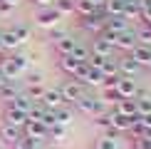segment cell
Listing matches in <instances>:
<instances>
[{"label":"cell","instance_id":"obj_1","mask_svg":"<svg viewBox=\"0 0 151 149\" xmlns=\"http://www.w3.org/2000/svg\"><path fill=\"white\" fill-rule=\"evenodd\" d=\"M27 67H30V60L25 55H10V60L0 67V74L5 80H10V82H15V80H20L27 72Z\"/></svg>","mask_w":151,"mask_h":149},{"label":"cell","instance_id":"obj_2","mask_svg":"<svg viewBox=\"0 0 151 149\" xmlns=\"http://www.w3.org/2000/svg\"><path fill=\"white\" fill-rule=\"evenodd\" d=\"M74 107H77V112H82V114H89V117H99V114H104L106 107H104V99H99V97H92V95H82L77 102H74Z\"/></svg>","mask_w":151,"mask_h":149},{"label":"cell","instance_id":"obj_3","mask_svg":"<svg viewBox=\"0 0 151 149\" xmlns=\"http://www.w3.org/2000/svg\"><path fill=\"white\" fill-rule=\"evenodd\" d=\"M57 90H60L62 99H65V104H74L82 95H84V85L77 82V80H67V82H62Z\"/></svg>","mask_w":151,"mask_h":149},{"label":"cell","instance_id":"obj_4","mask_svg":"<svg viewBox=\"0 0 151 149\" xmlns=\"http://www.w3.org/2000/svg\"><path fill=\"white\" fill-rule=\"evenodd\" d=\"M60 12L50 5V8H40V12H37V17H35V22L40 25V27H45V30H52V27H57V22H60Z\"/></svg>","mask_w":151,"mask_h":149},{"label":"cell","instance_id":"obj_5","mask_svg":"<svg viewBox=\"0 0 151 149\" xmlns=\"http://www.w3.org/2000/svg\"><path fill=\"white\" fill-rule=\"evenodd\" d=\"M22 134L27 139H35V142H45L47 139V127L42 122H35V119H27L22 127Z\"/></svg>","mask_w":151,"mask_h":149},{"label":"cell","instance_id":"obj_6","mask_svg":"<svg viewBox=\"0 0 151 149\" xmlns=\"http://www.w3.org/2000/svg\"><path fill=\"white\" fill-rule=\"evenodd\" d=\"M114 90H116V95L122 97V99H134L136 92H139V90H136V85H134V77H119Z\"/></svg>","mask_w":151,"mask_h":149},{"label":"cell","instance_id":"obj_7","mask_svg":"<svg viewBox=\"0 0 151 149\" xmlns=\"http://www.w3.org/2000/svg\"><path fill=\"white\" fill-rule=\"evenodd\" d=\"M25 122H27V114H25V112L12 109V107H5V112H3V124H10V127L22 129Z\"/></svg>","mask_w":151,"mask_h":149},{"label":"cell","instance_id":"obj_8","mask_svg":"<svg viewBox=\"0 0 151 149\" xmlns=\"http://www.w3.org/2000/svg\"><path fill=\"white\" fill-rule=\"evenodd\" d=\"M22 139V129H17V127H10V124H3L0 127V142H3L5 147H15L17 142Z\"/></svg>","mask_w":151,"mask_h":149},{"label":"cell","instance_id":"obj_9","mask_svg":"<svg viewBox=\"0 0 151 149\" xmlns=\"http://www.w3.org/2000/svg\"><path fill=\"white\" fill-rule=\"evenodd\" d=\"M42 104H45V109H50V112H55V109H60L62 104H65V99H62V95H60V90L55 87V90H45V97L40 99Z\"/></svg>","mask_w":151,"mask_h":149},{"label":"cell","instance_id":"obj_10","mask_svg":"<svg viewBox=\"0 0 151 149\" xmlns=\"http://www.w3.org/2000/svg\"><path fill=\"white\" fill-rule=\"evenodd\" d=\"M116 67H119V74H122V77H134V74L141 70V65L136 60H131L129 55L122 57V60H116Z\"/></svg>","mask_w":151,"mask_h":149},{"label":"cell","instance_id":"obj_11","mask_svg":"<svg viewBox=\"0 0 151 149\" xmlns=\"http://www.w3.org/2000/svg\"><path fill=\"white\" fill-rule=\"evenodd\" d=\"M89 52H92V55H99V57H111V55H114V45L99 35L97 40L92 42V50H89Z\"/></svg>","mask_w":151,"mask_h":149},{"label":"cell","instance_id":"obj_12","mask_svg":"<svg viewBox=\"0 0 151 149\" xmlns=\"http://www.w3.org/2000/svg\"><path fill=\"white\" fill-rule=\"evenodd\" d=\"M104 20L106 17L104 15H97V12H94V15H87V17H82V27L84 30H89V33H99L102 35V30H104Z\"/></svg>","mask_w":151,"mask_h":149},{"label":"cell","instance_id":"obj_13","mask_svg":"<svg viewBox=\"0 0 151 149\" xmlns=\"http://www.w3.org/2000/svg\"><path fill=\"white\" fill-rule=\"evenodd\" d=\"M134 102H136V114H139V117L151 114V95H149V92H136Z\"/></svg>","mask_w":151,"mask_h":149},{"label":"cell","instance_id":"obj_14","mask_svg":"<svg viewBox=\"0 0 151 149\" xmlns=\"http://www.w3.org/2000/svg\"><path fill=\"white\" fill-rule=\"evenodd\" d=\"M114 112H116V114H122V117H129V119L139 117V114H136V102H134V99H119Z\"/></svg>","mask_w":151,"mask_h":149},{"label":"cell","instance_id":"obj_15","mask_svg":"<svg viewBox=\"0 0 151 149\" xmlns=\"http://www.w3.org/2000/svg\"><path fill=\"white\" fill-rule=\"evenodd\" d=\"M129 57L136 60L139 65H151V47H146V45H136V47L129 52Z\"/></svg>","mask_w":151,"mask_h":149},{"label":"cell","instance_id":"obj_16","mask_svg":"<svg viewBox=\"0 0 151 149\" xmlns=\"http://www.w3.org/2000/svg\"><path fill=\"white\" fill-rule=\"evenodd\" d=\"M74 119V112L67 107V104H62L60 109H55V122H57V127H70Z\"/></svg>","mask_w":151,"mask_h":149},{"label":"cell","instance_id":"obj_17","mask_svg":"<svg viewBox=\"0 0 151 149\" xmlns=\"http://www.w3.org/2000/svg\"><path fill=\"white\" fill-rule=\"evenodd\" d=\"M32 104H35L32 99L25 95V92H20V95H17L15 99H10V102H8V107H12V109H20V112H25V114H27V112L32 109Z\"/></svg>","mask_w":151,"mask_h":149},{"label":"cell","instance_id":"obj_18","mask_svg":"<svg viewBox=\"0 0 151 149\" xmlns=\"http://www.w3.org/2000/svg\"><path fill=\"white\" fill-rule=\"evenodd\" d=\"M47 139L52 142V144H67V127H50L47 129Z\"/></svg>","mask_w":151,"mask_h":149},{"label":"cell","instance_id":"obj_19","mask_svg":"<svg viewBox=\"0 0 151 149\" xmlns=\"http://www.w3.org/2000/svg\"><path fill=\"white\" fill-rule=\"evenodd\" d=\"M74 45H77V40H72V37L67 35V37H62L60 42H55V50H57V55H60V57H65V55H72Z\"/></svg>","mask_w":151,"mask_h":149},{"label":"cell","instance_id":"obj_20","mask_svg":"<svg viewBox=\"0 0 151 149\" xmlns=\"http://www.w3.org/2000/svg\"><path fill=\"white\" fill-rule=\"evenodd\" d=\"M84 85H89V87H102V85H104L102 70H94V67H89V70H87V77H84Z\"/></svg>","mask_w":151,"mask_h":149},{"label":"cell","instance_id":"obj_21","mask_svg":"<svg viewBox=\"0 0 151 149\" xmlns=\"http://www.w3.org/2000/svg\"><path fill=\"white\" fill-rule=\"evenodd\" d=\"M17 95H20V87H17L15 82H10V80H5V85L0 87V97L10 102V99H15Z\"/></svg>","mask_w":151,"mask_h":149},{"label":"cell","instance_id":"obj_22","mask_svg":"<svg viewBox=\"0 0 151 149\" xmlns=\"http://www.w3.org/2000/svg\"><path fill=\"white\" fill-rule=\"evenodd\" d=\"M82 65V62H77V60H72L70 55H65V57H60V70L62 72H67L70 77H74V72H77V67Z\"/></svg>","mask_w":151,"mask_h":149},{"label":"cell","instance_id":"obj_23","mask_svg":"<svg viewBox=\"0 0 151 149\" xmlns=\"http://www.w3.org/2000/svg\"><path fill=\"white\" fill-rule=\"evenodd\" d=\"M0 40H3V47L8 50V52H10V50H15L17 45H22V42L12 35V30H3V33H0Z\"/></svg>","mask_w":151,"mask_h":149},{"label":"cell","instance_id":"obj_24","mask_svg":"<svg viewBox=\"0 0 151 149\" xmlns=\"http://www.w3.org/2000/svg\"><path fill=\"white\" fill-rule=\"evenodd\" d=\"M94 149H119V142H116V137L102 134L97 142H94Z\"/></svg>","mask_w":151,"mask_h":149},{"label":"cell","instance_id":"obj_25","mask_svg":"<svg viewBox=\"0 0 151 149\" xmlns=\"http://www.w3.org/2000/svg\"><path fill=\"white\" fill-rule=\"evenodd\" d=\"M10 30H12V35H15L20 42H27L30 37H32V30H30L27 25H20V22H17V25H12Z\"/></svg>","mask_w":151,"mask_h":149},{"label":"cell","instance_id":"obj_26","mask_svg":"<svg viewBox=\"0 0 151 149\" xmlns=\"http://www.w3.org/2000/svg\"><path fill=\"white\" fill-rule=\"evenodd\" d=\"M45 90L47 87L45 85H27V90H25V95H27L32 102H40L42 97H45Z\"/></svg>","mask_w":151,"mask_h":149},{"label":"cell","instance_id":"obj_27","mask_svg":"<svg viewBox=\"0 0 151 149\" xmlns=\"http://www.w3.org/2000/svg\"><path fill=\"white\" fill-rule=\"evenodd\" d=\"M74 12H79L82 17L94 15V5L89 3V0H74Z\"/></svg>","mask_w":151,"mask_h":149},{"label":"cell","instance_id":"obj_28","mask_svg":"<svg viewBox=\"0 0 151 149\" xmlns=\"http://www.w3.org/2000/svg\"><path fill=\"white\" fill-rule=\"evenodd\" d=\"M52 8L60 12V15H70V12H74V0H55Z\"/></svg>","mask_w":151,"mask_h":149},{"label":"cell","instance_id":"obj_29","mask_svg":"<svg viewBox=\"0 0 151 149\" xmlns=\"http://www.w3.org/2000/svg\"><path fill=\"white\" fill-rule=\"evenodd\" d=\"M70 57H72V60H77V62H87V60H89V50H87V47H82L79 42H77Z\"/></svg>","mask_w":151,"mask_h":149},{"label":"cell","instance_id":"obj_30","mask_svg":"<svg viewBox=\"0 0 151 149\" xmlns=\"http://www.w3.org/2000/svg\"><path fill=\"white\" fill-rule=\"evenodd\" d=\"M102 74L104 77H119V67H116V60H106L104 62V67H102Z\"/></svg>","mask_w":151,"mask_h":149},{"label":"cell","instance_id":"obj_31","mask_svg":"<svg viewBox=\"0 0 151 149\" xmlns=\"http://www.w3.org/2000/svg\"><path fill=\"white\" fill-rule=\"evenodd\" d=\"M94 124H97V127H102V129H106V132H109V129H111V112H104V114L94 117Z\"/></svg>","mask_w":151,"mask_h":149},{"label":"cell","instance_id":"obj_32","mask_svg":"<svg viewBox=\"0 0 151 149\" xmlns=\"http://www.w3.org/2000/svg\"><path fill=\"white\" fill-rule=\"evenodd\" d=\"M12 149H40V142H35V139H27V137L22 134V139L17 142V144L12 147Z\"/></svg>","mask_w":151,"mask_h":149},{"label":"cell","instance_id":"obj_33","mask_svg":"<svg viewBox=\"0 0 151 149\" xmlns=\"http://www.w3.org/2000/svg\"><path fill=\"white\" fill-rule=\"evenodd\" d=\"M131 149H151V139H144V137H134V139H131Z\"/></svg>","mask_w":151,"mask_h":149},{"label":"cell","instance_id":"obj_34","mask_svg":"<svg viewBox=\"0 0 151 149\" xmlns=\"http://www.w3.org/2000/svg\"><path fill=\"white\" fill-rule=\"evenodd\" d=\"M104 99H106V102H114V104H116L122 97L116 95V90H114V87H104Z\"/></svg>","mask_w":151,"mask_h":149},{"label":"cell","instance_id":"obj_35","mask_svg":"<svg viewBox=\"0 0 151 149\" xmlns=\"http://www.w3.org/2000/svg\"><path fill=\"white\" fill-rule=\"evenodd\" d=\"M62 37H67V33H65V30H57V27H52V30H50V40H52V42H60Z\"/></svg>","mask_w":151,"mask_h":149},{"label":"cell","instance_id":"obj_36","mask_svg":"<svg viewBox=\"0 0 151 149\" xmlns=\"http://www.w3.org/2000/svg\"><path fill=\"white\" fill-rule=\"evenodd\" d=\"M42 80H45L42 72H30L27 74V85H42Z\"/></svg>","mask_w":151,"mask_h":149},{"label":"cell","instance_id":"obj_37","mask_svg":"<svg viewBox=\"0 0 151 149\" xmlns=\"http://www.w3.org/2000/svg\"><path fill=\"white\" fill-rule=\"evenodd\" d=\"M10 12H12V8H10L8 3H5V0H0V15L5 17V15H10Z\"/></svg>","mask_w":151,"mask_h":149},{"label":"cell","instance_id":"obj_38","mask_svg":"<svg viewBox=\"0 0 151 149\" xmlns=\"http://www.w3.org/2000/svg\"><path fill=\"white\" fill-rule=\"evenodd\" d=\"M10 60V55H8V50H0V67L5 65V62Z\"/></svg>","mask_w":151,"mask_h":149},{"label":"cell","instance_id":"obj_39","mask_svg":"<svg viewBox=\"0 0 151 149\" xmlns=\"http://www.w3.org/2000/svg\"><path fill=\"white\" fill-rule=\"evenodd\" d=\"M32 3H37V5H40V8H50V5H52L55 0H32Z\"/></svg>","mask_w":151,"mask_h":149},{"label":"cell","instance_id":"obj_40","mask_svg":"<svg viewBox=\"0 0 151 149\" xmlns=\"http://www.w3.org/2000/svg\"><path fill=\"white\" fill-rule=\"evenodd\" d=\"M5 3H8V5H10V8H17V5H20V3H22V0H5Z\"/></svg>","mask_w":151,"mask_h":149},{"label":"cell","instance_id":"obj_41","mask_svg":"<svg viewBox=\"0 0 151 149\" xmlns=\"http://www.w3.org/2000/svg\"><path fill=\"white\" fill-rule=\"evenodd\" d=\"M5 85V77H3V74H0V87H3Z\"/></svg>","mask_w":151,"mask_h":149},{"label":"cell","instance_id":"obj_42","mask_svg":"<svg viewBox=\"0 0 151 149\" xmlns=\"http://www.w3.org/2000/svg\"><path fill=\"white\" fill-rule=\"evenodd\" d=\"M0 50H5V47H3V40H0Z\"/></svg>","mask_w":151,"mask_h":149},{"label":"cell","instance_id":"obj_43","mask_svg":"<svg viewBox=\"0 0 151 149\" xmlns=\"http://www.w3.org/2000/svg\"><path fill=\"white\" fill-rule=\"evenodd\" d=\"M0 149H5V144H3V142H0Z\"/></svg>","mask_w":151,"mask_h":149},{"label":"cell","instance_id":"obj_44","mask_svg":"<svg viewBox=\"0 0 151 149\" xmlns=\"http://www.w3.org/2000/svg\"><path fill=\"white\" fill-rule=\"evenodd\" d=\"M124 3H127V0H124Z\"/></svg>","mask_w":151,"mask_h":149},{"label":"cell","instance_id":"obj_45","mask_svg":"<svg viewBox=\"0 0 151 149\" xmlns=\"http://www.w3.org/2000/svg\"><path fill=\"white\" fill-rule=\"evenodd\" d=\"M149 67H151V65H149Z\"/></svg>","mask_w":151,"mask_h":149}]
</instances>
